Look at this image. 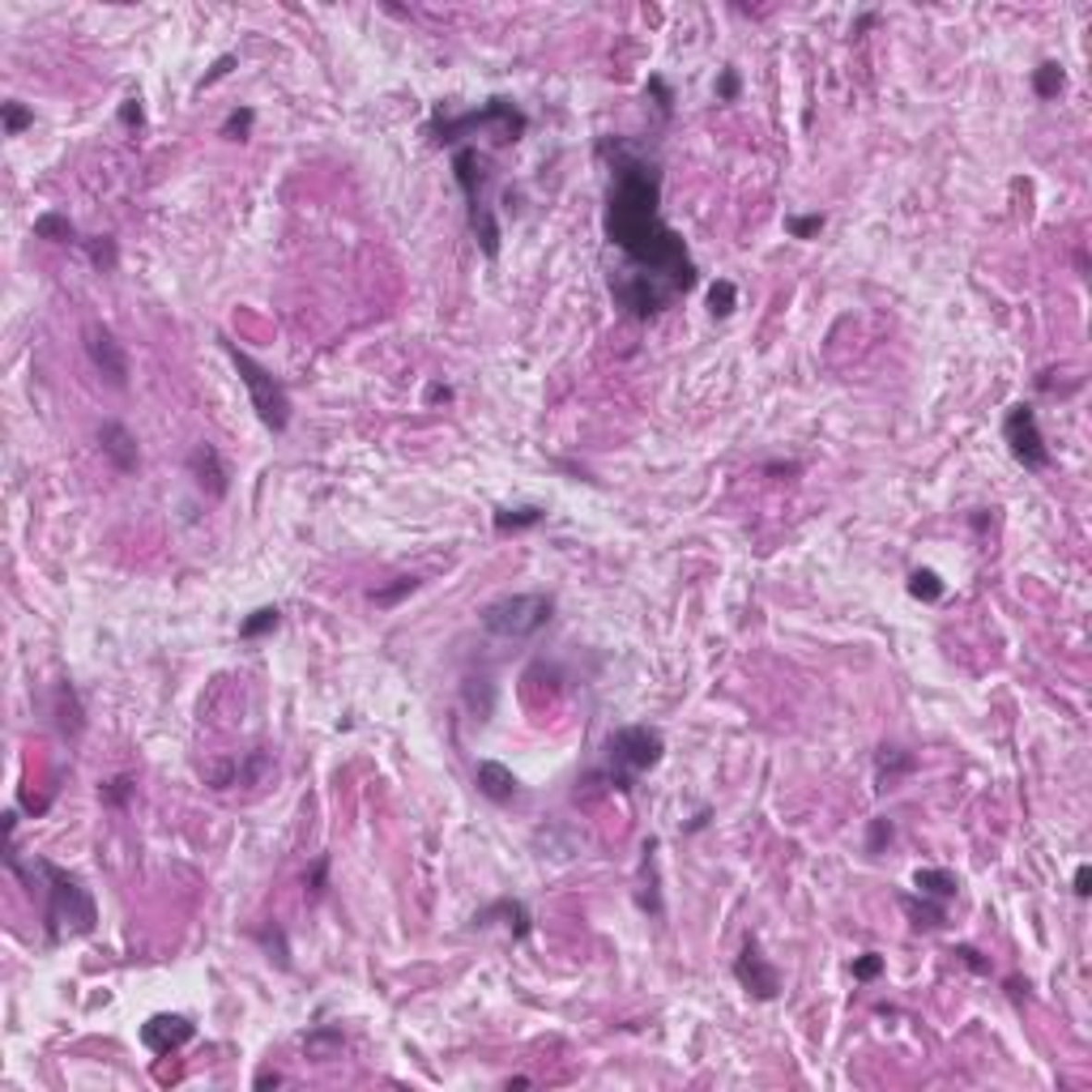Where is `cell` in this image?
Masks as SVG:
<instances>
[{"label": "cell", "instance_id": "1", "mask_svg": "<svg viewBox=\"0 0 1092 1092\" xmlns=\"http://www.w3.org/2000/svg\"><path fill=\"white\" fill-rule=\"evenodd\" d=\"M602 154H615L610 166V197H607V235L619 252L632 261V269L657 274L679 295L692 290L695 265L687 256V243L674 227H666L657 201H662V171L644 154H636L623 141H602Z\"/></svg>", "mask_w": 1092, "mask_h": 1092}, {"label": "cell", "instance_id": "16", "mask_svg": "<svg viewBox=\"0 0 1092 1092\" xmlns=\"http://www.w3.org/2000/svg\"><path fill=\"white\" fill-rule=\"evenodd\" d=\"M496 922H504V926L512 930V939H530V930H534L530 909L521 905V901H512V896H504V901H491L486 909H478V914H474V926H496Z\"/></svg>", "mask_w": 1092, "mask_h": 1092}, {"label": "cell", "instance_id": "39", "mask_svg": "<svg viewBox=\"0 0 1092 1092\" xmlns=\"http://www.w3.org/2000/svg\"><path fill=\"white\" fill-rule=\"evenodd\" d=\"M718 99H721V103H734V99H739V73H734V68H726V73H721V81H718Z\"/></svg>", "mask_w": 1092, "mask_h": 1092}, {"label": "cell", "instance_id": "36", "mask_svg": "<svg viewBox=\"0 0 1092 1092\" xmlns=\"http://www.w3.org/2000/svg\"><path fill=\"white\" fill-rule=\"evenodd\" d=\"M883 845H892V819H871V832H866V853H883Z\"/></svg>", "mask_w": 1092, "mask_h": 1092}, {"label": "cell", "instance_id": "31", "mask_svg": "<svg viewBox=\"0 0 1092 1092\" xmlns=\"http://www.w3.org/2000/svg\"><path fill=\"white\" fill-rule=\"evenodd\" d=\"M824 214H790L785 218V231L794 235V239H816L819 231H824Z\"/></svg>", "mask_w": 1092, "mask_h": 1092}, {"label": "cell", "instance_id": "43", "mask_svg": "<svg viewBox=\"0 0 1092 1092\" xmlns=\"http://www.w3.org/2000/svg\"><path fill=\"white\" fill-rule=\"evenodd\" d=\"M440 401H453V388H448V385H431L427 388V406H440Z\"/></svg>", "mask_w": 1092, "mask_h": 1092}, {"label": "cell", "instance_id": "45", "mask_svg": "<svg viewBox=\"0 0 1092 1092\" xmlns=\"http://www.w3.org/2000/svg\"><path fill=\"white\" fill-rule=\"evenodd\" d=\"M277 1084H287L277 1071H261V1075H256V1088H277Z\"/></svg>", "mask_w": 1092, "mask_h": 1092}, {"label": "cell", "instance_id": "33", "mask_svg": "<svg viewBox=\"0 0 1092 1092\" xmlns=\"http://www.w3.org/2000/svg\"><path fill=\"white\" fill-rule=\"evenodd\" d=\"M325 888H329V858L320 853L312 862V871L303 875V892H308V901H316V896H325Z\"/></svg>", "mask_w": 1092, "mask_h": 1092}, {"label": "cell", "instance_id": "6", "mask_svg": "<svg viewBox=\"0 0 1092 1092\" xmlns=\"http://www.w3.org/2000/svg\"><path fill=\"white\" fill-rule=\"evenodd\" d=\"M551 615H555L551 594H508V597L486 602V607L478 610V623H483V632H491V636H499V640H525V636L546 628Z\"/></svg>", "mask_w": 1092, "mask_h": 1092}, {"label": "cell", "instance_id": "3", "mask_svg": "<svg viewBox=\"0 0 1092 1092\" xmlns=\"http://www.w3.org/2000/svg\"><path fill=\"white\" fill-rule=\"evenodd\" d=\"M666 755V739L662 730L653 726H619L607 739V768L602 777L610 781V790H623L628 794L632 785L644 773H653Z\"/></svg>", "mask_w": 1092, "mask_h": 1092}, {"label": "cell", "instance_id": "37", "mask_svg": "<svg viewBox=\"0 0 1092 1092\" xmlns=\"http://www.w3.org/2000/svg\"><path fill=\"white\" fill-rule=\"evenodd\" d=\"M879 973H883V956H875V951L853 960V982H875Z\"/></svg>", "mask_w": 1092, "mask_h": 1092}, {"label": "cell", "instance_id": "12", "mask_svg": "<svg viewBox=\"0 0 1092 1092\" xmlns=\"http://www.w3.org/2000/svg\"><path fill=\"white\" fill-rule=\"evenodd\" d=\"M197 1037V1025L188 1020V1015H150L141 1025V1046L150 1049V1054H158V1059H166V1054H176L179 1046H188V1041Z\"/></svg>", "mask_w": 1092, "mask_h": 1092}, {"label": "cell", "instance_id": "11", "mask_svg": "<svg viewBox=\"0 0 1092 1092\" xmlns=\"http://www.w3.org/2000/svg\"><path fill=\"white\" fill-rule=\"evenodd\" d=\"M734 977H739V986L751 994V999H760V1003H773L777 994H781V973H777V964H768L760 951V943L755 939H747L739 951V960H734Z\"/></svg>", "mask_w": 1092, "mask_h": 1092}, {"label": "cell", "instance_id": "26", "mask_svg": "<svg viewBox=\"0 0 1092 1092\" xmlns=\"http://www.w3.org/2000/svg\"><path fill=\"white\" fill-rule=\"evenodd\" d=\"M909 594L917 597V602H939L943 597V576L935 572V568H914L909 572Z\"/></svg>", "mask_w": 1092, "mask_h": 1092}, {"label": "cell", "instance_id": "35", "mask_svg": "<svg viewBox=\"0 0 1092 1092\" xmlns=\"http://www.w3.org/2000/svg\"><path fill=\"white\" fill-rule=\"evenodd\" d=\"M303 1046H308V1054H316V1059H329L333 1049L342 1046V1033H337V1028H320V1033H312Z\"/></svg>", "mask_w": 1092, "mask_h": 1092}, {"label": "cell", "instance_id": "42", "mask_svg": "<svg viewBox=\"0 0 1092 1092\" xmlns=\"http://www.w3.org/2000/svg\"><path fill=\"white\" fill-rule=\"evenodd\" d=\"M231 68H235V55H222L218 65H214V73H210V78L201 81V90H205V86H214V81H218V78H227V73H231Z\"/></svg>", "mask_w": 1092, "mask_h": 1092}, {"label": "cell", "instance_id": "18", "mask_svg": "<svg viewBox=\"0 0 1092 1092\" xmlns=\"http://www.w3.org/2000/svg\"><path fill=\"white\" fill-rule=\"evenodd\" d=\"M901 909H905V917L917 930H939L948 922V901H935V896H922V892L901 896Z\"/></svg>", "mask_w": 1092, "mask_h": 1092}, {"label": "cell", "instance_id": "17", "mask_svg": "<svg viewBox=\"0 0 1092 1092\" xmlns=\"http://www.w3.org/2000/svg\"><path fill=\"white\" fill-rule=\"evenodd\" d=\"M52 713H55V730L65 734V739H78L81 730H86V708H81V695L78 687L68 683H55L52 692Z\"/></svg>", "mask_w": 1092, "mask_h": 1092}, {"label": "cell", "instance_id": "5", "mask_svg": "<svg viewBox=\"0 0 1092 1092\" xmlns=\"http://www.w3.org/2000/svg\"><path fill=\"white\" fill-rule=\"evenodd\" d=\"M530 129V120H525V111L517 107V103L508 99H491L486 107L478 111H465V116H440V120H431V141H461V137L470 133H496V141H517L521 133Z\"/></svg>", "mask_w": 1092, "mask_h": 1092}, {"label": "cell", "instance_id": "19", "mask_svg": "<svg viewBox=\"0 0 1092 1092\" xmlns=\"http://www.w3.org/2000/svg\"><path fill=\"white\" fill-rule=\"evenodd\" d=\"M917 768V760L909 755L905 747H879L875 755V777H879V790H892L901 777H909Z\"/></svg>", "mask_w": 1092, "mask_h": 1092}, {"label": "cell", "instance_id": "28", "mask_svg": "<svg viewBox=\"0 0 1092 1092\" xmlns=\"http://www.w3.org/2000/svg\"><path fill=\"white\" fill-rule=\"evenodd\" d=\"M81 243H86V256L94 269L111 274V269L120 265V252H116V239H111V235H94V239H81Z\"/></svg>", "mask_w": 1092, "mask_h": 1092}, {"label": "cell", "instance_id": "4", "mask_svg": "<svg viewBox=\"0 0 1092 1092\" xmlns=\"http://www.w3.org/2000/svg\"><path fill=\"white\" fill-rule=\"evenodd\" d=\"M453 176L465 192V205H470V231H474L483 256L499 252V222L491 214V201H486V188H491V163L478 145H461L453 154Z\"/></svg>", "mask_w": 1092, "mask_h": 1092}, {"label": "cell", "instance_id": "10", "mask_svg": "<svg viewBox=\"0 0 1092 1092\" xmlns=\"http://www.w3.org/2000/svg\"><path fill=\"white\" fill-rule=\"evenodd\" d=\"M81 346H86L90 367H94L111 388H129V350H124V342L116 337L111 325L90 320L86 329H81Z\"/></svg>", "mask_w": 1092, "mask_h": 1092}, {"label": "cell", "instance_id": "34", "mask_svg": "<svg viewBox=\"0 0 1092 1092\" xmlns=\"http://www.w3.org/2000/svg\"><path fill=\"white\" fill-rule=\"evenodd\" d=\"M34 124V111L22 103H5V137H22Z\"/></svg>", "mask_w": 1092, "mask_h": 1092}, {"label": "cell", "instance_id": "38", "mask_svg": "<svg viewBox=\"0 0 1092 1092\" xmlns=\"http://www.w3.org/2000/svg\"><path fill=\"white\" fill-rule=\"evenodd\" d=\"M951 956H960V960H964V964H969L973 973H990V964H986V960H982V951H977V948H969V943H956V948H951Z\"/></svg>", "mask_w": 1092, "mask_h": 1092}, {"label": "cell", "instance_id": "21", "mask_svg": "<svg viewBox=\"0 0 1092 1092\" xmlns=\"http://www.w3.org/2000/svg\"><path fill=\"white\" fill-rule=\"evenodd\" d=\"M34 235H39V239H47V243H81L78 239V227H73L65 214H55V210H47V214H39V218H34Z\"/></svg>", "mask_w": 1092, "mask_h": 1092}, {"label": "cell", "instance_id": "40", "mask_svg": "<svg viewBox=\"0 0 1092 1092\" xmlns=\"http://www.w3.org/2000/svg\"><path fill=\"white\" fill-rule=\"evenodd\" d=\"M141 120H145L141 99H124V107H120V124H129V129H141Z\"/></svg>", "mask_w": 1092, "mask_h": 1092}, {"label": "cell", "instance_id": "7", "mask_svg": "<svg viewBox=\"0 0 1092 1092\" xmlns=\"http://www.w3.org/2000/svg\"><path fill=\"white\" fill-rule=\"evenodd\" d=\"M222 346H227V354H231V363H235V372H239L243 388H248V398H252L256 419L265 423L269 431H287V423H290V393H287V385H282V380H277L269 367L256 363L248 350H239L231 337H222Z\"/></svg>", "mask_w": 1092, "mask_h": 1092}, {"label": "cell", "instance_id": "29", "mask_svg": "<svg viewBox=\"0 0 1092 1092\" xmlns=\"http://www.w3.org/2000/svg\"><path fill=\"white\" fill-rule=\"evenodd\" d=\"M734 308H739V290H734L730 277H718V282L708 287V312H713V316H730Z\"/></svg>", "mask_w": 1092, "mask_h": 1092}, {"label": "cell", "instance_id": "32", "mask_svg": "<svg viewBox=\"0 0 1092 1092\" xmlns=\"http://www.w3.org/2000/svg\"><path fill=\"white\" fill-rule=\"evenodd\" d=\"M252 120H256L252 107L231 111V116H227V124H222V137H227V141H248V133H252Z\"/></svg>", "mask_w": 1092, "mask_h": 1092}, {"label": "cell", "instance_id": "13", "mask_svg": "<svg viewBox=\"0 0 1092 1092\" xmlns=\"http://www.w3.org/2000/svg\"><path fill=\"white\" fill-rule=\"evenodd\" d=\"M188 474H192V483L205 491L210 499H222L227 491H231V474H227V461H222V453L214 448V444L201 440L192 453H188Z\"/></svg>", "mask_w": 1092, "mask_h": 1092}, {"label": "cell", "instance_id": "20", "mask_svg": "<svg viewBox=\"0 0 1092 1092\" xmlns=\"http://www.w3.org/2000/svg\"><path fill=\"white\" fill-rule=\"evenodd\" d=\"M914 888L922 896H935V901H956L960 879L951 871H939V866H922V871L914 875Z\"/></svg>", "mask_w": 1092, "mask_h": 1092}, {"label": "cell", "instance_id": "8", "mask_svg": "<svg viewBox=\"0 0 1092 1092\" xmlns=\"http://www.w3.org/2000/svg\"><path fill=\"white\" fill-rule=\"evenodd\" d=\"M610 295H615V303L628 312V316L649 320V316H657L662 308H670L674 299H679V290H674L670 282H662L657 274L623 269V274H610Z\"/></svg>", "mask_w": 1092, "mask_h": 1092}, {"label": "cell", "instance_id": "22", "mask_svg": "<svg viewBox=\"0 0 1092 1092\" xmlns=\"http://www.w3.org/2000/svg\"><path fill=\"white\" fill-rule=\"evenodd\" d=\"M1062 86H1067V73H1062L1059 60H1046V65L1033 68V94L1037 99H1059Z\"/></svg>", "mask_w": 1092, "mask_h": 1092}, {"label": "cell", "instance_id": "15", "mask_svg": "<svg viewBox=\"0 0 1092 1092\" xmlns=\"http://www.w3.org/2000/svg\"><path fill=\"white\" fill-rule=\"evenodd\" d=\"M474 785H478V794L491 798L496 806L512 803V798L521 794L517 773H512V768H504L499 760H483V764H478V768H474Z\"/></svg>", "mask_w": 1092, "mask_h": 1092}, {"label": "cell", "instance_id": "30", "mask_svg": "<svg viewBox=\"0 0 1092 1092\" xmlns=\"http://www.w3.org/2000/svg\"><path fill=\"white\" fill-rule=\"evenodd\" d=\"M414 589H419V576H398L388 589H372V602L375 607H398L401 597L414 594Z\"/></svg>", "mask_w": 1092, "mask_h": 1092}, {"label": "cell", "instance_id": "2", "mask_svg": "<svg viewBox=\"0 0 1092 1092\" xmlns=\"http://www.w3.org/2000/svg\"><path fill=\"white\" fill-rule=\"evenodd\" d=\"M13 875H22V883H34L43 888L47 905H43V930H47V943H60V939H73V935H90L94 922H99V909H94V896L90 888L78 879V875L60 871L55 862L47 858H34L31 866H22L18 858V845L9 840V853H5Z\"/></svg>", "mask_w": 1092, "mask_h": 1092}, {"label": "cell", "instance_id": "27", "mask_svg": "<svg viewBox=\"0 0 1092 1092\" xmlns=\"http://www.w3.org/2000/svg\"><path fill=\"white\" fill-rule=\"evenodd\" d=\"M137 794V777H129V773H120V777H111V781H103L99 785V798H103V806H116V811H124L129 806V798Z\"/></svg>", "mask_w": 1092, "mask_h": 1092}, {"label": "cell", "instance_id": "14", "mask_svg": "<svg viewBox=\"0 0 1092 1092\" xmlns=\"http://www.w3.org/2000/svg\"><path fill=\"white\" fill-rule=\"evenodd\" d=\"M99 448H103V457L111 461V470L116 474H137L141 470V448H137V436L124 423H116V419H107L99 427Z\"/></svg>", "mask_w": 1092, "mask_h": 1092}, {"label": "cell", "instance_id": "25", "mask_svg": "<svg viewBox=\"0 0 1092 1092\" xmlns=\"http://www.w3.org/2000/svg\"><path fill=\"white\" fill-rule=\"evenodd\" d=\"M277 623H282V610H277V607H261V610H252V615L239 623V636L243 640H261V636H269V632H277Z\"/></svg>", "mask_w": 1092, "mask_h": 1092}, {"label": "cell", "instance_id": "9", "mask_svg": "<svg viewBox=\"0 0 1092 1092\" xmlns=\"http://www.w3.org/2000/svg\"><path fill=\"white\" fill-rule=\"evenodd\" d=\"M1003 440H1007V448H1012V457L1025 470H1046L1049 465V444H1046V436H1041V423H1037V410L1033 406H1012L1007 410V419H1003Z\"/></svg>", "mask_w": 1092, "mask_h": 1092}, {"label": "cell", "instance_id": "44", "mask_svg": "<svg viewBox=\"0 0 1092 1092\" xmlns=\"http://www.w3.org/2000/svg\"><path fill=\"white\" fill-rule=\"evenodd\" d=\"M1088 892H1092V871L1080 866V871H1075V896H1088Z\"/></svg>", "mask_w": 1092, "mask_h": 1092}, {"label": "cell", "instance_id": "24", "mask_svg": "<svg viewBox=\"0 0 1092 1092\" xmlns=\"http://www.w3.org/2000/svg\"><path fill=\"white\" fill-rule=\"evenodd\" d=\"M546 517L538 504H525V508H504V512H496V534H517V530H530V525H538V521Z\"/></svg>", "mask_w": 1092, "mask_h": 1092}, {"label": "cell", "instance_id": "23", "mask_svg": "<svg viewBox=\"0 0 1092 1092\" xmlns=\"http://www.w3.org/2000/svg\"><path fill=\"white\" fill-rule=\"evenodd\" d=\"M252 939L269 951V960H277V969H290V943H287V930L277 926V922H269V926L252 930Z\"/></svg>", "mask_w": 1092, "mask_h": 1092}, {"label": "cell", "instance_id": "41", "mask_svg": "<svg viewBox=\"0 0 1092 1092\" xmlns=\"http://www.w3.org/2000/svg\"><path fill=\"white\" fill-rule=\"evenodd\" d=\"M649 90H653V99H657V107H662V116H670V107H674L670 86H666L662 78H649Z\"/></svg>", "mask_w": 1092, "mask_h": 1092}]
</instances>
